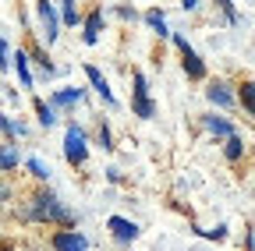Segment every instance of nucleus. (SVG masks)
Returning a JSON list of instances; mask_svg holds the SVG:
<instances>
[{
	"label": "nucleus",
	"mask_w": 255,
	"mask_h": 251,
	"mask_svg": "<svg viewBox=\"0 0 255 251\" xmlns=\"http://www.w3.org/2000/svg\"><path fill=\"white\" fill-rule=\"evenodd\" d=\"M32 219H46V223H64V227H71L75 223V216L64 209L53 195H36L32 198Z\"/></svg>",
	"instance_id": "obj_1"
},
{
	"label": "nucleus",
	"mask_w": 255,
	"mask_h": 251,
	"mask_svg": "<svg viewBox=\"0 0 255 251\" xmlns=\"http://www.w3.org/2000/svg\"><path fill=\"white\" fill-rule=\"evenodd\" d=\"M64 156H68V163H85V156H89L85 135H82V128H75V124L64 131Z\"/></svg>",
	"instance_id": "obj_2"
},
{
	"label": "nucleus",
	"mask_w": 255,
	"mask_h": 251,
	"mask_svg": "<svg viewBox=\"0 0 255 251\" xmlns=\"http://www.w3.org/2000/svg\"><path fill=\"white\" fill-rule=\"evenodd\" d=\"M174 43H177V50L184 53V75H188V78H195V82H199V78H206V64L199 60V53H195V50L188 46V39L174 36Z\"/></svg>",
	"instance_id": "obj_3"
},
{
	"label": "nucleus",
	"mask_w": 255,
	"mask_h": 251,
	"mask_svg": "<svg viewBox=\"0 0 255 251\" xmlns=\"http://www.w3.org/2000/svg\"><path fill=\"white\" fill-rule=\"evenodd\" d=\"M156 113V106H152V99H149V85H145V75L142 71H135V117H152Z\"/></svg>",
	"instance_id": "obj_4"
},
{
	"label": "nucleus",
	"mask_w": 255,
	"mask_h": 251,
	"mask_svg": "<svg viewBox=\"0 0 255 251\" xmlns=\"http://www.w3.org/2000/svg\"><path fill=\"white\" fill-rule=\"evenodd\" d=\"M107 227H110V234H114L121 244H128V241H135V237H138V227L131 223V219H124V216H110V219H107Z\"/></svg>",
	"instance_id": "obj_5"
},
{
	"label": "nucleus",
	"mask_w": 255,
	"mask_h": 251,
	"mask_svg": "<svg viewBox=\"0 0 255 251\" xmlns=\"http://www.w3.org/2000/svg\"><path fill=\"white\" fill-rule=\"evenodd\" d=\"M53 248H57V251H85L89 241H85L82 234H75V230H57V234H53Z\"/></svg>",
	"instance_id": "obj_6"
},
{
	"label": "nucleus",
	"mask_w": 255,
	"mask_h": 251,
	"mask_svg": "<svg viewBox=\"0 0 255 251\" xmlns=\"http://www.w3.org/2000/svg\"><path fill=\"white\" fill-rule=\"evenodd\" d=\"M36 11H39V18H43V25H46V43H53L57 39V11H53V4H36Z\"/></svg>",
	"instance_id": "obj_7"
},
{
	"label": "nucleus",
	"mask_w": 255,
	"mask_h": 251,
	"mask_svg": "<svg viewBox=\"0 0 255 251\" xmlns=\"http://www.w3.org/2000/svg\"><path fill=\"white\" fill-rule=\"evenodd\" d=\"M206 96H209L216 106H223V110H231V106H234V96L227 92V85H223V82H213V85L206 88Z\"/></svg>",
	"instance_id": "obj_8"
},
{
	"label": "nucleus",
	"mask_w": 255,
	"mask_h": 251,
	"mask_svg": "<svg viewBox=\"0 0 255 251\" xmlns=\"http://www.w3.org/2000/svg\"><path fill=\"white\" fill-rule=\"evenodd\" d=\"M85 75H89V82H92V88L100 92V96L107 99V103H114V92H110V85H107V78L100 75V68H92V64H85Z\"/></svg>",
	"instance_id": "obj_9"
},
{
	"label": "nucleus",
	"mask_w": 255,
	"mask_h": 251,
	"mask_svg": "<svg viewBox=\"0 0 255 251\" xmlns=\"http://www.w3.org/2000/svg\"><path fill=\"white\" fill-rule=\"evenodd\" d=\"M100 28H103V11H92L85 18V43H96L100 39Z\"/></svg>",
	"instance_id": "obj_10"
},
{
	"label": "nucleus",
	"mask_w": 255,
	"mask_h": 251,
	"mask_svg": "<svg viewBox=\"0 0 255 251\" xmlns=\"http://www.w3.org/2000/svg\"><path fill=\"white\" fill-rule=\"evenodd\" d=\"M82 99V88H60V92H53V106H75Z\"/></svg>",
	"instance_id": "obj_11"
},
{
	"label": "nucleus",
	"mask_w": 255,
	"mask_h": 251,
	"mask_svg": "<svg viewBox=\"0 0 255 251\" xmlns=\"http://www.w3.org/2000/svg\"><path fill=\"white\" fill-rule=\"evenodd\" d=\"M14 68H18V78H21V85H25V88H32V75H28V57H25L21 50L14 53Z\"/></svg>",
	"instance_id": "obj_12"
},
{
	"label": "nucleus",
	"mask_w": 255,
	"mask_h": 251,
	"mask_svg": "<svg viewBox=\"0 0 255 251\" xmlns=\"http://www.w3.org/2000/svg\"><path fill=\"white\" fill-rule=\"evenodd\" d=\"M206 128H209L213 135H227V138H234L231 124H227V120H220V117H206Z\"/></svg>",
	"instance_id": "obj_13"
},
{
	"label": "nucleus",
	"mask_w": 255,
	"mask_h": 251,
	"mask_svg": "<svg viewBox=\"0 0 255 251\" xmlns=\"http://www.w3.org/2000/svg\"><path fill=\"white\" fill-rule=\"evenodd\" d=\"M11 167H18V152L11 145H0V170H11Z\"/></svg>",
	"instance_id": "obj_14"
},
{
	"label": "nucleus",
	"mask_w": 255,
	"mask_h": 251,
	"mask_svg": "<svg viewBox=\"0 0 255 251\" xmlns=\"http://www.w3.org/2000/svg\"><path fill=\"white\" fill-rule=\"evenodd\" d=\"M241 103H245V110H252V117H255V85H252V82L241 85Z\"/></svg>",
	"instance_id": "obj_15"
},
{
	"label": "nucleus",
	"mask_w": 255,
	"mask_h": 251,
	"mask_svg": "<svg viewBox=\"0 0 255 251\" xmlns=\"http://www.w3.org/2000/svg\"><path fill=\"white\" fill-rule=\"evenodd\" d=\"M0 135H7V138H14V135H25V128L21 124H11L4 113H0Z\"/></svg>",
	"instance_id": "obj_16"
},
{
	"label": "nucleus",
	"mask_w": 255,
	"mask_h": 251,
	"mask_svg": "<svg viewBox=\"0 0 255 251\" xmlns=\"http://www.w3.org/2000/svg\"><path fill=\"white\" fill-rule=\"evenodd\" d=\"M36 113H39V124H46V128L57 120V117H53V106H46L43 99H36Z\"/></svg>",
	"instance_id": "obj_17"
},
{
	"label": "nucleus",
	"mask_w": 255,
	"mask_h": 251,
	"mask_svg": "<svg viewBox=\"0 0 255 251\" xmlns=\"http://www.w3.org/2000/svg\"><path fill=\"white\" fill-rule=\"evenodd\" d=\"M145 21L156 28L159 36H167V21H163V14H159V11H149V14H145Z\"/></svg>",
	"instance_id": "obj_18"
},
{
	"label": "nucleus",
	"mask_w": 255,
	"mask_h": 251,
	"mask_svg": "<svg viewBox=\"0 0 255 251\" xmlns=\"http://www.w3.org/2000/svg\"><path fill=\"white\" fill-rule=\"evenodd\" d=\"M60 14H64V21H68V25L78 21V7L71 4V0H64V4H60Z\"/></svg>",
	"instance_id": "obj_19"
},
{
	"label": "nucleus",
	"mask_w": 255,
	"mask_h": 251,
	"mask_svg": "<svg viewBox=\"0 0 255 251\" xmlns=\"http://www.w3.org/2000/svg\"><path fill=\"white\" fill-rule=\"evenodd\" d=\"M28 170L36 173V177H50V167H43V160H36V156L28 160Z\"/></svg>",
	"instance_id": "obj_20"
},
{
	"label": "nucleus",
	"mask_w": 255,
	"mask_h": 251,
	"mask_svg": "<svg viewBox=\"0 0 255 251\" xmlns=\"http://www.w3.org/2000/svg\"><path fill=\"white\" fill-rule=\"evenodd\" d=\"M241 156V138L234 135V138H227V160H238Z\"/></svg>",
	"instance_id": "obj_21"
},
{
	"label": "nucleus",
	"mask_w": 255,
	"mask_h": 251,
	"mask_svg": "<svg viewBox=\"0 0 255 251\" xmlns=\"http://www.w3.org/2000/svg\"><path fill=\"white\" fill-rule=\"evenodd\" d=\"M0 68H7V43L0 39Z\"/></svg>",
	"instance_id": "obj_22"
},
{
	"label": "nucleus",
	"mask_w": 255,
	"mask_h": 251,
	"mask_svg": "<svg viewBox=\"0 0 255 251\" xmlns=\"http://www.w3.org/2000/svg\"><path fill=\"white\" fill-rule=\"evenodd\" d=\"M100 142H103V149H114V145H110V131H107V128H100Z\"/></svg>",
	"instance_id": "obj_23"
}]
</instances>
